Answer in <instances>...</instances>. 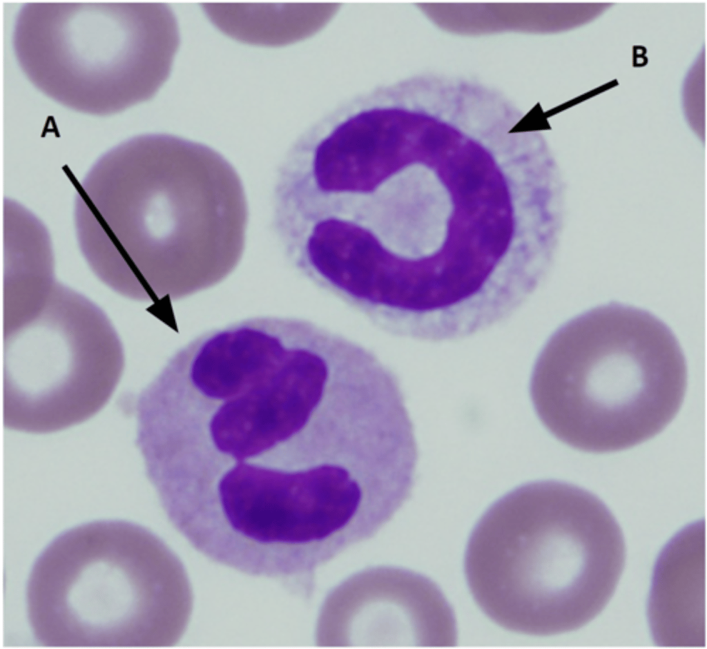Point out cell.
<instances>
[{
  "label": "cell",
  "instance_id": "1",
  "mask_svg": "<svg viewBox=\"0 0 707 649\" xmlns=\"http://www.w3.org/2000/svg\"><path fill=\"white\" fill-rule=\"evenodd\" d=\"M79 245L98 278L131 298L222 280L242 254L248 206L233 166L168 134L110 151L78 185Z\"/></svg>",
  "mask_w": 707,
  "mask_h": 649
},
{
  "label": "cell",
  "instance_id": "2",
  "mask_svg": "<svg viewBox=\"0 0 707 649\" xmlns=\"http://www.w3.org/2000/svg\"><path fill=\"white\" fill-rule=\"evenodd\" d=\"M626 559L622 531L592 493L554 480L494 502L470 534L464 570L494 622L536 636L579 629L606 607Z\"/></svg>",
  "mask_w": 707,
  "mask_h": 649
},
{
  "label": "cell",
  "instance_id": "3",
  "mask_svg": "<svg viewBox=\"0 0 707 649\" xmlns=\"http://www.w3.org/2000/svg\"><path fill=\"white\" fill-rule=\"evenodd\" d=\"M687 380L685 356L669 327L648 311L611 302L556 330L536 362L530 393L554 437L602 454L661 432L681 407Z\"/></svg>",
  "mask_w": 707,
  "mask_h": 649
},
{
  "label": "cell",
  "instance_id": "4",
  "mask_svg": "<svg viewBox=\"0 0 707 649\" xmlns=\"http://www.w3.org/2000/svg\"><path fill=\"white\" fill-rule=\"evenodd\" d=\"M3 423L43 434L79 424L113 394L122 349L104 314L60 286L35 311L4 326Z\"/></svg>",
  "mask_w": 707,
  "mask_h": 649
},
{
  "label": "cell",
  "instance_id": "5",
  "mask_svg": "<svg viewBox=\"0 0 707 649\" xmlns=\"http://www.w3.org/2000/svg\"><path fill=\"white\" fill-rule=\"evenodd\" d=\"M338 202L344 262L384 277L420 268L438 217L424 158L397 147L371 155L347 170Z\"/></svg>",
  "mask_w": 707,
  "mask_h": 649
},
{
  "label": "cell",
  "instance_id": "6",
  "mask_svg": "<svg viewBox=\"0 0 707 649\" xmlns=\"http://www.w3.org/2000/svg\"><path fill=\"white\" fill-rule=\"evenodd\" d=\"M648 619L657 644L705 645V524L699 521L679 532L656 563Z\"/></svg>",
  "mask_w": 707,
  "mask_h": 649
}]
</instances>
